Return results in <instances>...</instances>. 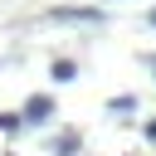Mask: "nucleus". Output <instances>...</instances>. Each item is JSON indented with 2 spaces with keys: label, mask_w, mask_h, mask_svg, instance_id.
I'll list each match as a JSON object with an SVG mask.
<instances>
[{
  "label": "nucleus",
  "mask_w": 156,
  "mask_h": 156,
  "mask_svg": "<svg viewBox=\"0 0 156 156\" xmlns=\"http://www.w3.org/2000/svg\"><path fill=\"white\" fill-rule=\"evenodd\" d=\"M15 127H20V117L15 112H0V132H15Z\"/></svg>",
  "instance_id": "nucleus-3"
},
{
  "label": "nucleus",
  "mask_w": 156,
  "mask_h": 156,
  "mask_svg": "<svg viewBox=\"0 0 156 156\" xmlns=\"http://www.w3.org/2000/svg\"><path fill=\"white\" fill-rule=\"evenodd\" d=\"M151 24H156V10H151Z\"/></svg>",
  "instance_id": "nucleus-4"
},
{
  "label": "nucleus",
  "mask_w": 156,
  "mask_h": 156,
  "mask_svg": "<svg viewBox=\"0 0 156 156\" xmlns=\"http://www.w3.org/2000/svg\"><path fill=\"white\" fill-rule=\"evenodd\" d=\"M54 78H58V83H73V63H68V58H54Z\"/></svg>",
  "instance_id": "nucleus-2"
},
{
  "label": "nucleus",
  "mask_w": 156,
  "mask_h": 156,
  "mask_svg": "<svg viewBox=\"0 0 156 156\" xmlns=\"http://www.w3.org/2000/svg\"><path fill=\"white\" fill-rule=\"evenodd\" d=\"M24 117H29V122H44V117H54V102H49V98H29Z\"/></svg>",
  "instance_id": "nucleus-1"
}]
</instances>
